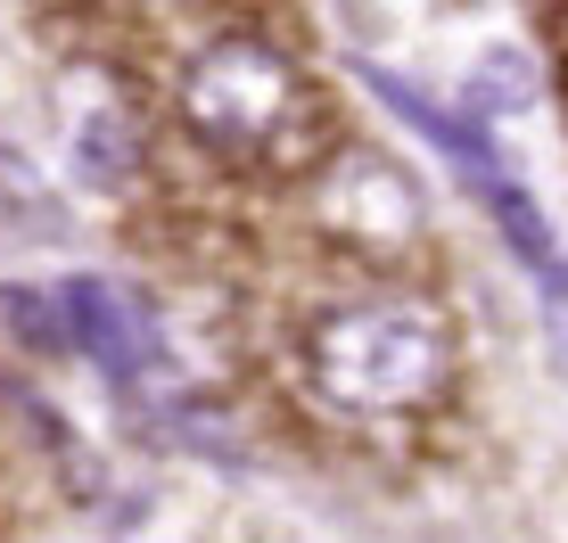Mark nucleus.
<instances>
[{"label": "nucleus", "mask_w": 568, "mask_h": 543, "mask_svg": "<svg viewBox=\"0 0 568 543\" xmlns=\"http://www.w3.org/2000/svg\"><path fill=\"white\" fill-rule=\"evenodd\" d=\"M445 371H454L445 321L404 297L338 305L305 329V379L338 412H413L445 387Z\"/></svg>", "instance_id": "1"}, {"label": "nucleus", "mask_w": 568, "mask_h": 543, "mask_svg": "<svg viewBox=\"0 0 568 543\" xmlns=\"http://www.w3.org/2000/svg\"><path fill=\"white\" fill-rule=\"evenodd\" d=\"M182 124L231 165H297L313 132V91L288 50L223 33L182 66Z\"/></svg>", "instance_id": "2"}, {"label": "nucleus", "mask_w": 568, "mask_h": 543, "mask_svg": "<svg viewBox=\"0 0 568 543\" xmlns=\"http://www.w3.org/2000/svg\"><path fill=\"white\" fill-rule=\"evenodd\" d=\"M58 314H67V346H83L108 379H149L165 362V321L132 280H108V272H74L58 288Z\"/></svg>", "instance_id": "3"}, {"label": "nucleus", "mask_w": 568, "mask_h": 543, "mask_svg": "<svg viewBox=\"0 0 568 543\" xmlns=\"http://www.w3.org/2000/svg\"><path fill=\"white\" fill-rule=\"evenodd\" d=\"M67 157L91 189H124L132 173H141V115L100 83V100L67 115Z\"/></svg>", "instance_id": "4"}, {"label": "nucleus", "mask_w": 568, "mask_h": 543, "mask_svg": "<svg viewBox=\"0 0 568 543\" xmlns=\"http://www.w3.org/2000/svg\"><path fill=\"white\" fill-rule=\"evenodd\" d=\"M363 83L379 91V100L396 107L404 124H413L420 141H428V148H437V157H445V165H462L469 182H478V173H495V148H486V124H469L462 107L428 100V91H413V83H404V74H379V66H363Z\"/></svg>", "instance_id": "5"}, {"label": "nucleus", "mask_w": 568, "mask_h": 543, "mask_svg": "<svg viewBox=\"0 0 568 543\" xmlns=\"http://www.w3.org/2000/svg\"><path fill=\"white\" fill-rule=\"evenodd\" d=\"M478 206L503 223V239H511V256L527 264V272H552L560 264V239H552V223H544V206L527 198V182L519 173H478Z\"/></svg>", "instance_id": "6"}, {"label": "nucleus", "mask_w": 568, "mask_h": 543, "mask_svg": "<svg viewBox=\"0 0 568 543\" xmlns=\"http://www.w3.org/2000/svg\"><path fill=\"white\" fill-rule=\"evenodd\" d=\"M527 100H536V74H527V58H519V50H486V66H478V83H469L462 115H469V124H486L495 107H527Z\"/></svg>", "instance_id": "7"}, {"label": "nucleus", "mask_w": 568, "mask_h": 543, "mask_svg": "<svg viewBox=\"0 0 568 543\" xmlns=\"http://www.w3.org/2000/svg\"><path fill=\"white\" fill-rule=\"evenodd\" d=\"M0 314L26 346L42 355H67V314H58V288H0Z\"/></svg>", "instance_id": "8"}, {"label": "nucleus", "mask_w": 568, "mask_h": 543, "mask_svg": "<svg viewBox=\"0 0 568 543\" xmlns=\"http://www.w3.org/2000/svg\"><path fill=\"white\" fill-rule=\"evenodd\" d=\"M544 280H552V355H560V371H568V264H552Z\"/></svg>", "instance_id": "9"}]
</instances>
